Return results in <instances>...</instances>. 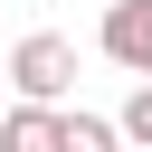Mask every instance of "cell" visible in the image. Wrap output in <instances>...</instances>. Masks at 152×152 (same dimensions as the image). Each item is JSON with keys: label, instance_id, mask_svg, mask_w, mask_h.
I'll use <instances>...</instances> for the list:
<instances>
[{"label": "cell", "instance_id": "6da1fadb", "mask_svg": "<svg viewBox=\"0 0 152 152\" xmlns=\"http://www.w3.org/2000/svg\"><path fill=\"white\" fill-rule=\"evenodd\" d=\"M10 86H19V95H38V104H57V95L76 86V48H66L57 28H28V38L10 48Z\"/></svg>", "mask_w": 152, "mask_h": 152}, {"label": "cell", "instance_id": "7a4b0ae2", "mask_svg": "<svg viewBox=\"0 0 152 152\" xmlns=\"http://www.w3.org/2000/svg\"><path fill=\"white\" fill-rule=\"evenodd\" d=\"M95 48H104L124 76H152V0H114L104 28H95Z\"/></svg>", "mask_w": 152, "mask_h": 152}, {"label": "cell", "instance_id": "3957f363", "mask_svg": "<svg viewBox=\"0 0 152 152\" xmlns=\"http://www.w3.org/2000/svg\"><path fill=\"white\" fill-rule=\"evenodd\" d=\"M57 104H38V95H19L10 114H0V152H57Z\"/></svg>", "mask_w": 152, "mask_h": 152}, {"label": "cell", "instance_id": "277c9868", "mask_svg": "<svg viewBox=\"0 0 152 152\" xmlns=\"http://www.w3.org/2000/svg\"><path fill=\"white\" fill-rule=\"evenodd\" d=\"M57 152H124V124L114 114H66L57 124Z\"/></svg>", "mask_w": 152, "mask_h": 152}, {"label": "cell", "instance_id": "5b68a950", "mask_svg": "<svg viewBox=\"0 0 152 152\" xmlns=\"http://www.w3.org/2000/svg\"><path fill=\"white\" fill-rule=\"evenodd\" d=\"M114 124H124V142H142V152H152V76L124 95V114H114Z\"/></svg>", "mask_w": 152, "mask_h": 152}]
</instances>
